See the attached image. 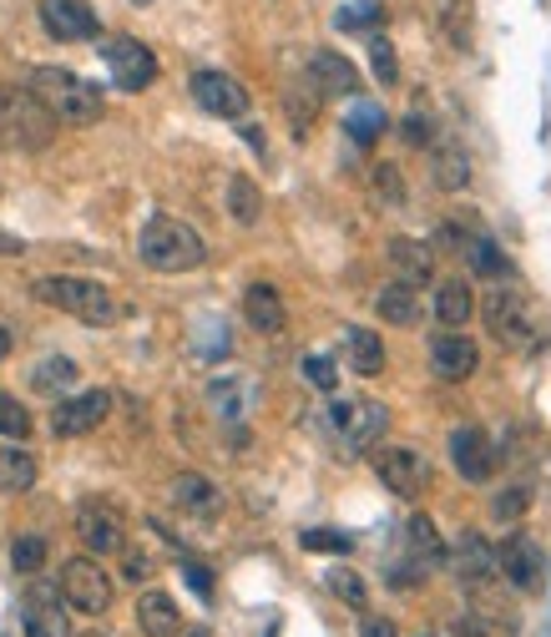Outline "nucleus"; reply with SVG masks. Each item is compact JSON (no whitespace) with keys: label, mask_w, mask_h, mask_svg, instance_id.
Segmentation results:
<instances>
[{"label":"nucleus","mask_w":551,"mask_h":637,"mask_svg":"<svg viewBox=\"0 0 551 637\" xmlns=\"http://www.w3.org/2000/svg\"><path fill=\"white\" fill-rule=\"evenodd\" d=\"M26 87H31L36 101L56 117V127H97L101 111H107L101 87H91L87 77H77V71H67V67H36Z\"/></svg>","instance_id":"nucleus-1"},{"label":"nucleus","mask_w":551,"mask_h":637,"mask_svg":"<svg viewBox=\"0 0 551 637\" xmlns=\"http://www.w3.org/2000/svg\"><path fill=\"white\" fill-rule=\"evenodd\" d=\"M137 258H142L152 274H193V268H203V258H208V243H203V233L193 228V223L157 213V218H147L142 233H137Z\"/></svg>","instance_id":"nucleus-2"},{"label":"nucleus","mask_w":551,"mask_h":637,"mask_svg":"<svg viewBox=\"0 0 551 637\" xmlns=\"http://www.w3.org/2000/svg\"><path fill=\"white\" fill-rule=\"evenodd\" d=\"M31 294L41 298V304L61 308V314L81 318V324H91V330H111V324L127 314V304H117L111 288H101L97 278H77V274H41L31 284Z\"/></svg>","instance_id":"nucleus-3"},{"label":"nucleus","mask_w":551,"mask_h":637,"mask_svg":"<svg viewBox=\"0 0 551 637\" xmlns=\"http://www.w3.org/2000/svg\"><path fill=\"white\" fill-rule=\"evenodd\" d=\"M56 137V117L36 101L31 87H0V147L11 153H41Z\"/></svg>","instance_id":"nucleus-4"},{"label":"nucleus","mask_w":551,"mask_h":637,"mask_svg":"<svg viewBox=\"0 0 551 637\" xmlns=\"http://www.w3.org/2000/svg\"><path fill=\"white\" fill-rule=\"evenodd\" d=\"M481 318H485V330H491V340L506 344V350H537L541 344V314L531 308L527 294H516L506 284L485 294Z\"/></svg>","instance_id":"nucleus-5"},{"label":"nucleus","mask_w":551,"mask_h":637,"mask_svg":"<svg viewBox=\"0 0 551 637\" xmlns=\"http://www.w3.org/2000/svg\"><path fill=\"white\" fill-rule=\"evenodd\" d=\"M61 602L71 607V612H87V617H101L111 607V577L101 571V561L91 557H71L67 567H61Z\"/></svg>","instance_id":"nucleus-6"},{"label":"nucleus","mask_w":551,"mask_h":637,"mask_svg":"<svg viewBox=\"0 0 551 637\" xmlns=\"http://www.w3.org/2000/svg\"><path fill=\"white\" fill-rule=\"evenodd\" d=\"M329 425L340 430L344 451H350V455H364L380 435H385L390 410L380 405V400H334V405H329Z\"/></svg>","instance_id":"nucleus-7"},{"label":"nucleus","mask_w":551,"mask_h":637,"mask_svg":"<svg viewBox=\"0 0 551 637\" xmlns=\"http://www.w3.org/2000/svg\"><path fill=\"white\" fill-rule=\"evenodd\" d=\"M101 61H107L111 81L121 91H147L157 81V56L147 51L137 36H107L101 41Z\"/></svg>","instance_id":"nucleus-8"},{"label":"nucleus","mask_w":551,"mask_h":637,"mask_svg":"<svg viewBox=\"0 0 551 637\" xmlns=\"http://www.w3.org/2000/svg\"><path fill=\"white\" fill-rule=\"evenodd\" d=\"M375 476L385 481V491L410 501V496H420L431 486V461L415 445H385V451H375Z\"/></svg>","instance_id":"nucleus-9"},{"label":"nucleus","mask_w":551,"mask_h":637,"mask_svg":"<svg viewBox=\"0 0 551 637\" xmlns=\"http://www.w3.org/2000/svg\"><path fill=\"white\" fill-rule=\"evenodd\" d=\"M501 577H506L516 592H541L547 587V551L527 537V531H511L506 547H496Z\"/></svg>","instance_id":"nucleus-10"},{"label":"nucleus","mask_w":551,"mask_h":637,"mask_svg":"<svg viewBox=\"0 0 551 637\" xmlns=\"http://www.w3.org/2000/svg\"><path fill=\"white\" fill-rule=\"evenodd\" d=\"M107 415H111V395H107V390H81V395H67L61 405L51 410V430L61 440H77V435H91Z\"/></svg>","instance_id":"nucleus-11"},{"label":"nucleus","mask_w":551,"mask_h":637,"mask_svg":"<svg viewBox=\"0 0 551 637\" xmlns=\"http://www.w3.org/2000/svg\"><path fill=\"white\" fill-rule=\"evenodd\" d=\"M41 26L56 41H97L101 21L87 0H41Z\"/></svg>","instance_id":"nucleus-12"},{"label":"nucleus","mask_w":551,"mask_h":637,"mask_svg":"<svg viewBox=\"0 0 551 637\" xmlns=\"http://www.w3.org/2000/svg\"><path fill=\"white\" fill-rule=\"evenodd\" d=\"M77 537H81V547L91 551V557H111V551H121L127 547V521L111 511V506H81L77 511Z\"/></svg>","instance_id":"nucleus-13"},{"label":"nucleus","mask_w":551,"mask_h":637,"mask_svg":"<svg viewBox=\"0 0 551 637\" xmlns=\"http://www.w3.org/2000/svg\"><path fill=\"white\" fill-rule=\"evenodd\" d=\"M451 461H455V471L465 476V481H475V486H485L491 476H496V445L485 440V430H475V425H465V430H455L451 435Z\"/></svg>","instance_id":"nucleus-14"},{"label":"nucleus","mask_w":551,"mask_h":637,"mask_svg":"<svg viewBox=\"0 0 551 637\" xmlns=\"http://www.w3.org/2000/svg\"><path fill=\"white\" fill-rule=\"evenodd\" d=\"M193 101L213 117H243L248 111V91L228 71H193Z\"/></svg>","instance_id":"nucleus-15"},{"label":"nucleus","mask_w":551,"mask_h":637,"mask_svg":"<svg viewBox=\"0 0 551 637\" xmlns=\"http://www.w3.org/2000/svg\"><path fill=\"white\" fill-rule=\"evenodd\" d=\"M455 571L471 592H485V587L501 577V561H496V547L481 537V531H465L461 547H455Z\"/></svg>","instance_id":"nucleus-16"},{"label":"nucleus","mask_w":551,"mask_h":637,"mask_svg":"<svg viewBox=\"0 0 551 637\" xmlns=\"http://www.w3.org/2000/svg\"><path fill=\"white\" fill-rule=\"evenodd\" d=\"M431 370L445 385H461V380H471L481 370V350L465 334H441V340H431Z\"/></svg>","instance_id":"nucleus-17"},{"label":"nucleus","mask_w":551,"mask_h":637,"mask_svg":"<svg viewBox=\"0 0 551 637\" xmlns=\"http://www.w3.org/2000/svg\"><path fill=\"white\" fill-rule=\"evenodd\" d=\"M309 87L319 97H360V67L340 51H314L309 56Z\"/></svg>","instance_id":"nucleus-18"},{"label":"nucleus","mask_w":551,"mask_h":637,"mask_svg":"<svg viewBox=\"0 0 551 637\" xmlns=\"http://www.w3.org/2000/svg\"><path fill=\"white\" fill-rule=\"evenodd\" d=\"M167 496H173V506H183V511H188V517H198V521H213V517L223 511V491H218V481H208V476H198V471L173 476Z\"/></svg>","instance_id":"nucleus-19"},{"label":"nucleus","mask_w":551,"mask_h":637,"mask_svg":"<svg viewBox=\"0 0 551 637\" xmlns=\"http://www.w3.org/2000/svg\"><path fill=\"white\" fill-rule=\"evenodd\" d=\"M385 258H390V268H395L400 284H410V288H420V284H431V278H435V253H431V243H420V238H390V243H385Z\"/></svg>","instance_id":"nucleus-20"},{"label":"nucleus","mask_w":551,"mask_h":637,"mask_svg":"<svg viewBox=\"0 0 551 637\" xmlns=\"http://www.w3.org/2000/svg\"><path fill=\"white\" fill-rule=\"evenodd\" d=\"M21 617H26V637H71L67 612H61V592H51V587H41V582L26 592Z\"/></svg>","instance_id":"nucleus-21"},{"label":"nucleus","mask_w":551,"mask_h":637,"mask_svg":"<svg viewBox=\"0 0 551 637\" xmlns=\"http://www.w3.org/2000/svg\"><path fill=\"white\" fill-rule=\"evenodd\" d=\"M243 318H248V330H258V334H284L288 308L274 284H248L243 288Z\"/></svg>","instance_id":"nucleus-22"},{"label":"nucleus","mask_w":551,"mask_h":637,"mask_svg":"<svg viewBox=\"0 0 551 637\" xmlns=\"http://www.w3.org/2000/svg\"><path fill=\"white\" fill-rule=\"evenodd\" d=\"M344 354H350V370L364 374V380L385 374V340H380L375 330H364V324H350V330H344Z\"/></svg>","instance_id":"nucleus-23"},{"label":"nucleus","mask_w":551,"mask_h":637,"mask_svg":"<svg viewBox=\"0 0 551 637\" xmlns=\"http://www.w3.org/2000/svg\"><path fill=\"white\" fill-rule=\"evenodd\" d=\"M254 400H258L254 380H213V385H208V405H213V415L228 420V425H238V420L248 415V410H254Z\"/></svg>","instance_id":"nucleus-24"},{"label":"nucleus","mask_w":551,"mask_h":637,"mask_svg":"<svg viewBox=\"0 0 551 637\" xmlns=\"http://www.w3.org/2000/svg\"><path fill=\"white\" fill-rule=\"evenodd\" d=\"M375 314L385 318V324H395V330H415L425 308H420V294H415V288L395 278L390 288H380V294H375Z\"/></svg>","instance_id":"nucleus-25"},{"label":"nucleus","mask_w":551,"mask_h":637,"mask_svg":"<svg viewBox=\"0 0 551 637\" xmlns=\"http://www.w3.org/2000/svg\"><path fill=\"white\" fill-rule=\"evenodd\" d=\"M137 627H142L147 637H177L183 612H177V602L167 592H142L137 597Z\"/></svg>","instance_id":"nucleus-26"},{"label":"nucleus","mask_w":551,"mask_h":637,"mask_svg":"<svg viewBox=\"0 0 551 637\" xmlns=\"http://www.w3.org/2000/svg\"><path fill=\"white\" fill-rule=\"evenodd\" d=\"M36 486V455L26 451L21 440H0V491L6 496H21V491H31Z\"/></svg>","instance_id":"nucleus-27"},{"label":"nucleus","mask_w":551,"mask_h":637,"mask_svg":"<svg viewBox=\"0 0 551 637\" xmlns=\"http://www.w3.org/2000/svg\"><path fill=\"white\" fill-rule=\"evenodd\" d=\"M475 314V294L465 288V278H445L441 288H435V318H441L445 330H465Z\"/></svg>","instance_id":"nucleus-28"},{"label":"nucleus","mask_w":551,"mask_h":637,"mask_svg":"<svg viewBox=\"0 0 551 637\" xmlns=\"http://www.w3.org/2000/svg\"><path fill=\"white\" fill-rule=\"evenodd\" d=\"M431 21L445 36V46H455V51L471 46V0H431Z\"/></svg>","instance_id":"nucleus-29"},{"label":"nucleus","mask_w":551,"mask_h":637,"mask_svg":"<svg viewBox=\"0 0 551 637\" xmlns=\"http://www.w3.org/2000/svg\"><path fill=\"white\" fill-rule=\"evenodd\" d=\"M319 107H324V97L309 87V81H294V87L284 91V117H288V127H294V137H309L314 133Z\"/></svg>","instance_id":"nucleus-30"},{"label":"nucleus","mask_w":551,"mask_h":637,"mask_svg":"<svg viewBox=\"0 0 551 637\" xmlns=\"http://www.w3.org/2000/svg\"><path fill=\"white\" fill-rule=\"evenodd\" d=\"M228 213H233V223H243V228H254V223L264 218V193H258L254 177H243V173L228 177Z\"/></svg>","instance_id":"nucleus-31"},{"label":"nucleus","mask_w":551,"mask_h":637,"mask_svg":"<svg viewBox=\"0 0 551 637\" xmlns=\"http://www.w3.org/2000/svg\"><path fill=\"white\" fill-rule=\"evenodd\" d=\"M435 187H445V193H465L471 187V157H465V147H435Z\"/></svg>","instance_id":"nucleus-32"},{"label":"nucleus","mask_w":551,"mask_h":637,"mask_svg":"<svg viewBox=\"0 0 551 637\" xmlns=\"http://www.w3.org/2000/svg\"><path fill=\"white\" fill-rule=\"evenodd\" d=\"M405 537H410V557H415L420 567H441L445 561V541H441V531H435L431 517H410Z\"/></svg>","instance_id":"nucleus-33"},{"label":"nucleus","mask_w":551,"mask_h":637,"mask_svg":"<svg viewBox=\"0 0 551 637\" xmlns=\"http://www.w3.org/2000/svg\"><path fill=\"white\" fill-rule=\"evenodd\" d=\"M31 385L41 390V395H61V390H71V385H77V360H67V354L41 360L31 370Z\"/></svg>","instance_id":"nucleus-34"},{"label":"nucleus","mask_w":551,"mask_h":637,"mask_svg":"<svg viewBox=\"0 0 551 637\" xmlns=\"http://www.w3.org/2000/svg\"><path fill=\"white\" fill-rule=\"evenodd\" d=\"M461 253L471 258V268L481 278H506V253L496 248V243L485 238V233H471V238L461 243Z\"/></svg>","instance_id":"nucleus-35"},{"label":"nucleus","mask_w":551,"mask_h":637,"mask_svg":"<svg viewBox=\"0 0 551 637\" xmlns=\"http://www.w3.org/2000/svg\"><path fill=\"white\" fill-rule=\"evenodd\" d=\"M344 127H350V137L360 147L380 143V133H385V107H375V101H360V107L350 111V121H344Z\"/></svg>","instance_id":"nucleus-36"},{"label":"nucleus","mask_w":551,"mask_h":637,"mask_svg":"<svg viewBox=\"0 0 551 637\" xmlns=\"http://www.w3.org/2000/svg\"><path fill=\"white\" fill-rule=\"evenodd\" d=\"M46 557H51V541H46V537H36V531L16 537V547H11V567L21 571V577H36V571L46 567Z\"/></svg>","instance_id":"nucleus-37"},{"label":"nucleus","mask_w":551,"mask_h":637,"mask_svg":"<svg viewBox=\"0 0 551 637\" xmlns=\"http://www.w3.org/2000/svg\"><path fill=\"white\" fill-rule=\"evenodd\" d=\"M370 193H375V203H385V208H405V177H400L395 163H375V173H370Z\"/></svg>","instance_id":"nucleus-38"},{"label":"nucleus","mask_w":551,"mask_h":637,"mask_svg":"<svg viewBox=\"0 0 551 637\" xmlns=\"http://www.w3.org/2000/svg\"><path fill=\"white\" fill-rule=\"evenodd\" d=\"M531 501H537V496H531V486L516 481V486H506V491L491 496V517H496V521H521L531 511Z\"/></svg>","instance_id":"nucleus-39"},{"label":"nucleus","mask_w":551,"mask_h":637,"mask_svg":"<svg viewBox=\"0 0 551 637\" xmlns=\"http://www.w3.org/2000/svg\"><path fill=\"white\" fill-rule=\"evenodd\" d=\"M26 435H31V410L0 390V440H26Z\"/></svg>","instance_id":"nucleus-40"},{"label":"nucleus","mask_w":551,"mask_h":637,"mask_svg":"<svg viewBox=\"0 0 551 637\" xmlns=\"http://www.w3.org/2000/svg\"><path fill=\"white\" fill-rule=\"evenodd\" d=\"M370 67H375L380 87H395L400 81V61H395V46L385 36H370Z\"/></svg>","instance_id":"nucleus-41"},{"label":"nucleus","mask_w":551,"mask_h":637,"mask_svg":"<svg viewBox=\"0 0 551 637\" xmlns=\"http://www.w3.org/2000/svg\"><path fill=\"white\" fill-rule=\"evenodd\" d=\"M380 21H385V6H370V0L334 16V26H340V31H370V26H380Z\"/></svg>","instance_id":"nucleus-42"},{"label":"nucleus","mask_w":551,"mask_h":637,"mask_svg":"<svg viewBox=\"0 0 551 637\" xmlns=\"http://www.w3.org/2000/svg\"><path fill=\"white\" fill-rule=\"evenodd\" d=\"M298 541H304V551H340V557L354 547V537H350V531H329V527H314V531H304V537H298Z\"/></svg>","instance_id":"nucleus-43"},{"label":"nucleus","mask_w":551,"mask_h":637,"mask_svg":"<svg viewBox=\"0 0 551 637\" xmlns=\"http://www.w3.org/2000/svg\"><path fill=\"white\" fill-rule=\"evenodd\" d=\"M304 380H309L314 390H334L340 385V370H334L329 354H309V360H304Z\"/></svg>","instance_id":"nucleus-44"},{"label":"nucleus","mask_w":551,"mask_h":637,"mask_svg":"<svg viewBox=\"0 0 551 637\" xmlns=\"http://www.w3.org/2000/svg\"><path fill=\"white\" fill-rule=\"evenodd\" d=\"M455 637H511L501 623H491L485 612H465L461 623H455Z\"/></svg>","instance_id":"nucleus-45"},{"label":"nucleus","mask_w":551,"mask_h":637,"mask_svg":"<svg viewBox=\"0 0 551 637\" xmlns=\"http://www.w3.org/2000/svg\"><path fill=\"white\" fill-rule=\"evenodd\" d=\"M400 137H405L410 147H431V143H435V121H431V117H420V111H410L405 127H400Z\"/></svg>","instance_id":"nucleus-46"},{"label":"nucleus","mask_w":551,"mask_h":637,"mask_svg":"<svg viewBox=\"0 0 551 637\" xmlns=\"http://www.w3.org/2000/svg\"><path fill=\"white\" fill-rule=\"evenodd\" d=\"M121 577H127V582H147V577H152V557L137 547H121Z\"/></svg>","instance_id":"nucleus-47"},{"label":"nucleus","mask_w":551,"mask_h":637,"mask_svg":"<svg viewBox=\"0 0 551 637\" xmlns=\"http://www.w3.org/2000/svg\"><path fill=\"white\" fill-rule=\"evenodd\" d=\"M329 592L344 597V602H354V607H364V582L354 571H329Z\"/></svg>","instance_id":"nucleus-48"},{"label":"nucleus","mask_w":551,"mask_h":637,"mask_svg":"<svg viewBox=\"0 0 551 637\" xmlns=\"http://www.w3.org/2000/svg\"><path fill=\"white\" fill-rule=\"evenodd\" d=\"M183 582H188L193 592L203 597V602H208V597H213V571L203 567V561H183Z\"/></svg>","instance_id":"nucleus-49"},{"label":"nucleus","mask_w":551,"mask_h":637,"mask_svg":"<svg viewBox=\"0 0 551 637\" xmlns=\"http://www.w3.org/2000/svg\"><path fill=\"white\" fill-rule=\"evenodd\" d=\"M21 253H31L26 248V238H16V233L0 228V258H21Z\"/></svg>","instance_id":"nucleus-50"},{"label":"nucleus","mask_w":551,"mask_h":637,"mask_svg":"<svg viewBox=\"0 0 551 637\" xmlns=\"http://www.w3.org/2000/svg\"><path fill=\"white\" fill-rule=\"evenodd\" d=\"M364 637H395V623L390 617H364Z\"/></svg>","instance_id":"nucleus-51"},{"label":"nucleus","mask_w":551,"mask_h":637,"mask_svg":"<svg viewBox=\"0 0 551 637\" xmlns=\"http://www.w3.org/2000/svg\"><path fill=\"white\" fill-rule=\"evenodd\" d=\"M11 344H16V340H11V330H6V324H0V360H6V354H11Z\"/></svg>","instance_id":"nucleus-52"},{"label":"nucleus","mask_w":551,"mask_h":637,"mask_svg":"<svg viewBox=\"0 0 551 637\" xmlns=\"http://www.w3.org/2000/svg\"><path fill=\"white\" fill-rule=\"evenodd\" d=\"M177 637H213L208 627H177Z\"/></svg>","instance_id":"nucleus-53"},{"label":"nucleus","mask_w":551,"mask_h":637,"mask_svg":"<svg viewBox=\"0 0 551 637\" xmlns=\"http://www.w3.org/2000/svg\"><path fill=\"white\" fill-rule=\"evenodd\" d=\"M81 637H101V633H81Z\"/></svg>","instance_id":"nucleus-54"}]
</instances>
